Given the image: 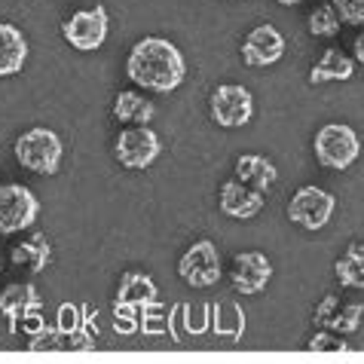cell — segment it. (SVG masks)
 <instances>
[{
    "label": "cell",
    "instance_id": "f1b7e54d",
    "mask_svg": "<svg viewBox=\"0 0 364 364\" xmlns=\"http://www.w3.org/2000/svg\"><path fill=\"white\" fill-rule=\"evenodd\" d=\"M309 349L312 352H346L349 343L343 340V337H333V333L321 331V333H316V337L309 340Z\"/></svg>",
    "mask_w": 364,
    "mask_h": 364
},
{
    "label": "cell",
    "instance_id": "3957f363",
    "mask_svg": "<svg viewBox=\"0 0 364 364\" xmlns=\"http://www.w3.org/2000/svg\"><path fill=\"white\" fill-rule=\"evenodd\" d=\"M316 159L328 168L346 171L361 156V138L346 123H325L316 135Z\"/></svg>",
    "mask_w": 364,
    "mask_h": 364
},
{
    "label": "cell",
    "instance_id": "83f0119b",
    "mask_svg": "<svg viewBox=\"0 0 364 364\" xmlns=\"http://www.w3.org/2000/svg\"><path fill=\"white\" fill-rule=\"evenodd\" d=\"M343 25H364V0H331Z\"/></svg>",
    "mask_w": 364,
    "mask_h": 364
},
{
    "label": "cell",
    "instance_id": "44dd1931",
    "mask_svg": "<svg viewBox=\"0 0 364 364\" xmlns=\"http://www.w3.org/2000/svg\"><path fill=\"white\" fill-rule=\"evenodd\" d=\"M49 257H53V248H49L43 232H34L28 242H22V245L13 248V260L18 267H28L34 276H40V272L49 267Z\"/></svg>",
    "mask_w": 364,
    "mask_h": 364
},
{
    "label": "cell",
    "instance_id": "cb8c5ba5",
    "mask_svg": "<svg viewBox=\"0 0 364 364\" xmlns=\"http://www.w3.org/2000/svg\"><path fill=\"white\" fill-rule=\"evenodd\" d=\"M340 25H343V18L337 9H333V4H321L309 13V34L312 37H337Z\"/></svg>",
    "mask_w": 364,
    "mask_h": 364
},
{
    "label": "cell",
    "instance_id": "d6986e66",
    "mask_svg": "<svg viewBox=\"0 0 364 364\" xmlns=\"http://www.w3.org/2000/svg\"><path fill=\"white\" fill-rule=\"evenodd\" d=\"M211 331L224 340H242L245 333V312L239 303L224 300V303H211Z\"/></svg>",
    "mask_w": 364,
    "mask_h": 364
},
{
    "label": "cell",
    "instance_id": "4fadbf2b",
    "mask_svg": "<svg viewBox=\"0 0 364 364\" xmlns=\"http://www.w3.org/2000/svg\"><path fill=\"white\" fill-rule=\"evenodd\" d=\"M31 309H43V297L37 294L34 285H22V282H16V285L0 291V312H4L6 321H9V333L18 331V318H22L25 312H31Z\"/></svg>",
    "mask_w": 364,
    "mask_h": 364
},
{
    "label": "cell",
    "instance_id": "ffe728a7",
    "mask_svg": "<svg viewBox=\"0 0 364 364\" xmlns=\"http://www.w3.org/2000/svg\"><path fill=\"white\" fill-rule=\"evenodd\" d=\"M114 117L117 123H126V126H147L154 119V101L138 95L135 89H126L114 101Z\"/></svg>",
    "mask_w": 364,
    "mask_h": 364
},
{
    "label": "cell",
    "instance_id": "d4e9b609",
    "mask_svg": "<svg viewBox=\"0 0 364 364\" xmlns=\"http://www.w3.org/2000/svg\"><path fill=\"white\" fill-rule=\"evenodd\" d=\"M361 318H364V306L361 303H349V306H343V309L340 306L333 309V316L325 321V328L333 333H355Z\"/></svg>",
    "mask_w": 364,
    "mask_h": 364
},
{
    "label": "cell",
    "instance_id": "d6a6232c",
    "mask_svg": "<svg viewBox=\"0 0 364 364\" xmlns=\"http://www.w3.org/2000/svg\"><path fill=\"white\" fill-rule=\"evenodd\" d=\"M276 4H282V6H297L300 0H276Z\"/></svg>",
    "mask_w": 364,
    "mask_h": 364
},
{
    "label": "cell",
    "instance_id": "5bb4252c",
    "mask_svg": "<svg viewBox=\"0 0 364 364\" xmlns=\"http://www.w3.org/2000/svg\"><path fill=\"white\" fill-rule=\"evenodd\" d=\"M28 62V40L22 28L0 22V77H13Z\"/></svg>",
    "mask_w": 364,
    "mask_h": 364
},
{
    "label": "cell",
    "instance_id": "6da1fadb",
    "mask_svg": "<svg viewBox=\"0 0 364 364\" xmlns=\"http://www.w3.org/2000/svg\"><path fill=\"white\" fill-rule=\"evenodd\" d=\"M126 74L135 86L150 89V92H175L187 77V65L181 49L166 37H144L138 40L129 53Z\"/></svg>",
    "mask_w": 364,
    "mask_h": 364
},
{
    "label": "cell",
    "instance_id": "836d02e7",
    "mask_svg": "<svg viewBox=\"0 0 364 364\" xmlns=\"http://www.w3.org/2000/svg\"><path fill=\"white\" fill-rule=\"evenodd\" d=\"M0 269H4V260H0Z\"/></svg>",
    "mask_w": 364,
    "mask_h": 364
},
{
    "label": "cell",
    "instance_id": "f546056e",
    "mask_svg": "<svg viewBox=\"0 0 364 364\" xmlns=\"http://www.w3.org/2000/svg\"><path fill=\"white\" fill-rule=\"evenodd\" d=\"M18 325H22V331H25V333H28V337H31V340L43 337V333L49 331V325H46V318H43V312H40V309L25 312V316L18 318Z\"/></svg>",
    "mask_w": 364,
    "mask_h": 364
},
{
    "label": "cell",
    "instance_id": "5b68a950",
    "mask_svg": "<svg viewBox=\"0 0 364 364\" xmlns=\"http://www.w3.org/2000/svg\"><path fill=\"white\" fill-rule=\"evenodd\" d=\"M40 199L22 184H0V236H13L34 227Z\"/></svg>",
    "mask_w": 364,
    "mask_h": 364
},
{
    "label": "cell",
    "instance_id": "ac0fdd59",
    "mask_svg": "<svg viewBox=\"0 0 364 364\" xmlns=\"http://www.w3.org/2000/svg\"><path fill=\"white\" fill-rule=\"evenodd\" d=\"M236 178L242 181V184H248V187H255V190H267L276 184V178H279V168L269 163L267 156H260V154H242L236 159Z\"/></svg>",
    "mask_w": 364,
    "mask_h": 364
},
{
    "label": "cell",
    "instance_id": "9c48e42d",
    "mask_svg": "<svg viewBox=\"0 0 364 364\" xmlns=\"http://www.w3.org/2000/svg\"><path fill=\"white\" fill-rule=\"evenodd\" d=\"M114 150L123 168H147L163 154V141L150 126H129L119 132Z\"/></svg>",
    "mask_w": 364,
    "mask_h": 364
},
{
    "label": "cell",
    "instance_id": "ba28073f",
    "mask_svg": "<svg viewBox=\"0 0 364 364\" xmlns=\"http://www.w3.org/2000/svg\"><path fill=\"white\" fill-rule=\"evenodd\" d=\"M107 28H110L107 9L101 4H95L92 9H77V13L62 25V34L77 53H95V49L105 43Z\"/></svg>",
    "mask_w": 364,
    "mask_h": 364
},
{
    "label": "cell",
    "instance_id": "8fae6325",
    "mask_svg": "<svg viewBox=\"0 0 364 364\" xmlns=\"http://www.w3.org/2000/svg\"><path fill=\"white\" fill-rule=\"evenodd\" d=\"M285 55V37L276 25H257L251 28L245 43H242V62L251 68H269Z\"/></svg>",
    "mask_w": 364,
    "mask_h": 364
},
{
    "label": "cell",
    "instance_id": "7a4b0ae2",
    "mask_svg": "<svg viewBox=\"0 0 364 364\" xmlns=\"http://www.w3.org/2000/svg\"><path fill=\"white\" fill-rule=\"evenodd\" d=\"M62 138L46 126H34L16 138V159L34 175H55L62 166Z\"/></svg>",
    "mask_w": 364,
    "mask_h": 364
},
{
    "label": "cell",
    "instance_id": "4dcf8cb0",
    "mask_svg": "<svg viewBox=\"0 0 364 364\" xmlns=\"http://www.w3.org/2000/svg\"><path fill=\"white\" fill-rule=\"evenodd\" d=\"M337 306H340V300L333 294H325V297H321V303L316 306V312H312V321H316L318 328H325V321L333 316V309H337Z\"/></svg>",
    "mask_w": 364,
    "mask_h": 364
},
{
    "label": "cell",
    "instance_id": "277c9868",
    "mask_svg": "<svg viewBox=\"0 0 364 364\" xmlns=\"http://www.w3.org/2000/svg\"><path fill=\"white\" fill-rule=\"evenodd\" d=\"M178 276L184 279L190 288L218 285L220 276H224V267H220V251L215 242H208V239L193 242L178 260Z\"/></svg>",
    "mask_w": 364,
    "mask_h": 364
},
{
    "label": "cell",
    "instance_id": "4316f807",
    "mask_svg": "<svg viewBox=\"0 0 364 364\" xmlns=\"http://www.w3.org/2000/svg\"><path fill=\"white\" fill-rule=\"evenodd\" d=\"M114 331L123 333V337H132V333L141 331V309L126 306V303L114 300Z\"/></svg>",
    "mask_w": 364,
    "mask_h": 364
},
{
    "label": "cell",
    "instance_id": "484cf974",
    "mask_svg": "<svg viewBox=\"0 0 364 364\" xmlns=\"http://www.w3.org/2000/svg\"><path fill=\"white\" fill-rule=\"evenodd\" d=\"M181 325L187 333H205L211 328V303H199V306H190V303H181Z\"/></svg>",
    "mask_w": 364,
    "mask_h": 364
},
{
    "label": "cell",
    "instance_id": "8992f818",
    "mask_svg": "<svg viewBox=\"0 0 364 364\" xmlns=\"http://www.w3.org/2000/svg\"><path fill=\"white\" fill-rule=\"evenodd\" d=\"M333 211H337V196L321 187H300L288 202V218L309 232L325 230L331 224Z\"/></svg>",
    "mask_w": 364,
    "mask_h": 364
},
{
    "label": "cell",
    "instance_id": "e0dca14e",
    "mask_svg": "<svg viewBox=\"0 0 364 364\" xmlns=\"http://www.w3.org/2000/svg\"><path fill=\"white\" fill-rule=\"evenodd\" d=\"M355 74V62L343 53V49H325L318 58V65L309 70V83L321 86V83H343V80H352Z\"/></svg>",
    "mask_w": 364,
    "mask_h": 364
},
{
    "label": "cell",
    "instance_id": "9a60e30c",
    "mask_svg": "<svg viewBox=\"0 0 364 364\" xmlns=\"http://www.w3.org/2000/svg\"><path fill=\"white\" fill-rule=\"evenodd\" d=\"M154 300H159V291H156V282L150 279L147 272H138V269L123 272V279H119V288H117V303H126V306L144 309Z\"/></svg>",
    "mask_w": 364,
    "mask_h": 364
},
{
    "label": "cell",
    "instance_id": "2e32d148",
    "mask_svg": "<svg viewBox=\"0 0 364 364\" xmlns=\"http://www.w3.org/2000/svg\"><path fill=\"white\" fill-rule=\"evenodd\" d=\"M141 331L147 333V337H163V333H168L175 343H181V303L178 306L166 309L159 300H154L150 306L141 309Z\"/></svg>",
    "mask_w": 364,
    "mask_h": 364
},
{
    "label": "cell",
    "instance_id": "1f68e13d",
    "mask_svg": "<svg viewBox=\"0 0 364 364\" xmlns=\"http://www.w3.org/2000/svg\"><path fill=\"white\" fill-rule=\"evenodd\" d=\"M352 55H355L358 65H364V34L355 37V43H352Z\"/></svg>",
    "mask_w": 364,
    "mask_h": 364
},
{
    "label": "cell",
    "instance_id": "7c38bea8",
    "mask_svg": "<svg viewBox=\"0 0 364 364\" xmlns=\"http://www.w3.org/2000/svg\"><path fill=\"white\" fill-rule=\"evenodd\" d=\"M218 205L224 211L227 218H236V220H248L264 211L267 205V193L264 190H255L248 184H242L239 178L227 181L224 187H220V196H218Z\"/></svg>",
    "mask_w": 364,
    "mask_h": 364
},
{
    "label": "cell",
    "instance_id": "52a82bcc",
    "mask_svg": "<svg viewBox=\"0 0 364 364\" xmlns=\"http://www.w3.org/2000/svg\"><path fill=\"white\" fill-rule=\"evenodd\" d=\"M208 110H211V119L224 129H239V126H248L251 117H255V98L245 86L239 83H224L211 92L208 101Z\"/></svg>",
    "mask_w": 364,
    "mask_h": 364
},
{
    "label": "cell",
    "instance_id": "30bf717a",
    "mask_svg": "<svg viewBox=\"0 0 364 364\" xmlns=\"http://www.w3.org/2000/svg\"><path fill=\"white\" fill-rule=\"evenodd\" d=\"M232 288L239 294H260L269 279H272V260L264 255V251H239L232 257V269H230Z\"/></svg>",
    "mask_w": 364,
    "mask_h": 364
},
{
    "label": "cell",
    "instance_id": "7402d4cb",
    "mask_svg": "<svg viewBox=\"0 0 364 364\" xmlns=\"http://www.w3.org/2000/svg\"><path fill=\"white\" fill-rule=\"evenodd\" d=\"M333 272H337L340 285L364 291V242H352L346 255L333 264Z\"/></svg>",
    "mask_w": 364,
    "mask_h": 364
},
{
    "label": "cell",
    "instance_id": "603a6c76",
    "mask_svg": "<svg viewBox=\"0 0 364 364\" xmlns=\"http://www.w3.org/2000/svg\"><path fill=\"white\" fill-rule=\"evenodd\" d=\"M86 325V306H77V303H62L55 312V328L62 343H70L80 333V328Z\"/></svg>",
    "mask_w": 364,
    "mask_h": 364
}]
</instances>
